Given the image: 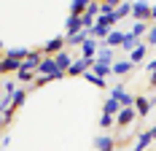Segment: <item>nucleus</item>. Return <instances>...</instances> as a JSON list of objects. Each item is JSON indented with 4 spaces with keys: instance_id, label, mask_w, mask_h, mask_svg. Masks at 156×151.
Segmentation results:
<instances>
[{
    "instance_id": "25",
    "label": "nucleus",
    "mask_w": 156,
    "mask_h": 151,
    "mask_svg": "<svg viewBox=\"0 0 156 151\" xmlns=\"http://www.w3.org/2000/svg\"><path fill=\"white\" fill-rule=\"evenodd\" d=\"M24 100H27V92H24V89H16V94L11 97V105H14V111H19V108L24 105Z\"/></svg>"
},
{
    "instance_id": "21",
    "label": "nucleus",
    "mask_w": 156,
    "mask_h": 151,
    "mask_svg": "<svg viewBox=\"0 0 156 151\" xmlns=\"http://www.w3.org/2000/svg\"><path fill=\"white\" fill-rule=\"evenodd\" d=\"M89 38H92L89 30H83V32H76V35H67V43H70V46H83Z\"/></svg>"
},
{
    "instance_id": "13",
    "label": "nucleus",
    "mask_w": 156,
    "mask_h": 151,
    "mask_svg": "<svg viewBox=\"0 0 156 151\" xmlns=\"http://www.w3.org/2000/svg\"><path fill=\"white\" fill-rule=\"evenodd\" d=\"M132 68H135V62L129 60H119V62H113V76H126V73H132Z\"/></svg>"
},
{
    "instance_id": "33",
    "label": "nucleus",
    "mask_w": 156,
    "mask_h": 151,
    "mask_svg": "<svg viewBox=\"0 0 156 151\" xmlns=\"http://www.w3.org/2000/svg\"><path fill=\"white\" fill-rule=\"evenodd\" d=\"M151 22H156V6L151 8Z\"/></svg>"
},
{
    "instance_id": "1",
    "label": "nucleus",
    "mask_w": 156,
    "mask_h": 151,
    "mask_svg": "<svg viewBox=\"0 0 156 151\" xmlns=\"http://www.w3.org/2000/svg\"><path fill=\"white\" fill-rule=\"evenodd\" d=\"M38 76H51V78L57 81V78H62V76H67V73H62V70H59V65H57V60H54V57H43L41 68H38Z\"/></svg>"
},
{
    "instance_id": "7",
    "label": "nucleus",
    "mask_w": 156,
    "mask_h": 151,
    "mask_svg": "<svg viewBox=\"0 0 156 151\" xmlns=\"http://www.w3.org/2000/svg\"><path fill=\"white\" fill-rule=\"evenodd\" d=\"M135 119H137V111H135V108H121L119 116H116V124H119V127H126V124H132Z\"/></svg>"
},
{
    "instance_id": "23",
    "label": "nucleus",
    "mask_w": 156,
    "mask_h": 151,
    "mask_svg": "<svg viewBox=\"0 0 156 151\" xmlns=\"http://www.w3.org/2000/svg\"><path fill=\"white\" fill-rule=\"evenodd\" d=\"M92 70L100 76V78H108V76H113V65H102V62H94V68H92Z\"/></svg>"
},
{
    "instance_id": "10",
    "label": "nucleus",
    "mask_w": 156,
    "mask_h": 151,
    "mask_svg": "<svg viewBox=\"0 0 156 151\" xmlns=\"http://www.w3.org/2000/svg\"><path fill=\"white\" fill-rule=\"evenodd\" d=\"M156 105V100H148V97H135V111L137 116H148V111Z\"/></svg>"
},
{
    "instance_id": "28",
    "label": "nucleus",
    "mask_w": 156,
    "mask_h": 151,
    "mask_svg": "<svg viewBox=\"0 0 156 151\" xmlns=\"http://www.w3.org/2000/svg\"><path fill=\"white\" fill-rule=\"evenodd\" d=\"M113 124H116V116H110V113H102V116H100V127H102V130H108Z\"/></svg>"
},
{
    "instance_id": "2",
    "label": "nucleus",
    "mask_w": 156,
    "mask_h": 151,
    "mask_svg": "<svg viewBox=\"0 0 156 151\" xmlns=\"http://www.w3.org/2000/svg\"><path fill=\"white\" fill-rule=\"evenodd\" d=\"M65 46H67V35H54L51 41H48L46 46H43V54H48V57H57L59 51H65Z\"/></svg>"
},
{
    "instance_id": "26",
    "label": "nucleus",
    "mask_w": 156,
    "mask_h": 151,
    "mask_svg": "<svg viewBox=\"0 0 156 151\" xmlns=\"http://www.w3.org/2000/svg\"><path fill=\"white\" fill-rule=\"evenodd\" d=\"M148 30H151V27H148V22H135V24H132V35H137V38H143Z\"/></svg>"
},
{
    "instance_id": "30",
    "label": "nucleus",
    "mask_w": 156,
    "mask_h": 151,
    "mask_svg": "<svg viewBox=\"0 0 156 151\" xmlns=\"http://www.w3.org/2000/svg\"><path fill=\"white\" fill-rule=\"evenodd\" d=\"M102 3H105V6H110V8H119L124 0H102Z\"/></svg>"
},
{
    "instance_id": "3",
    "label": "nucleus",
    "mask_w": 156,
    "mask_h": 151,
    "mask_svg": "<svg viewBox=\"0 0 156 151\" xmlns=\"http://www.w3.org/2000/svg\"><path fill=\"white\" fill-rule=\"evenodd\" d=\"M110 97H116V100L121 103V108H135V97L124 89V84H116V87L110 89Z\"/></svg>"
},
{
    "instance_id": "22",
    "label": "nucleus",
    "mask_w": 156,
    "mask_h": 151,
    "mask_svg": "<svg viewBox=\"0 0 156 151\" xmlns=\"http://www.w3.org/2000/svg\"><path fill=\"white\" fill-rule=\"evenodd\" d=\"M145 54H148V43H140L137 49H135V51H132V54H129V60L137 65V62H143V60H145Z\"/></svg>"
},
{
    "instance_id": "4",
    "label": "nucleus",
    "mask_w": 156,
    "mask_h": 151,
    "mask_svg": "<svg viewBox=\"0 0 156 151\" xmlns=\"http://www.w3.org/2000/svg\"><path fill=\"white\" fill-rule=\"evenodd\" d=\"M151 8L148 0H135V11H132V19L135 22H151Z\"/></svg>"
},
{
    "instance_id": "12",
    "label": "nucleus",
    "mask_w": 156,
    "mask_h": 151,
    "mask_svg": "<svg viewBox=\"0 0 156 151\" xmlns=\"http://www.w3.org/2000/svg\"><path fill=\"white\" fill-rule=\"evenodd\" d=\"M92 0H70V16H83L89 11Z\"/></svg>"
},
{
    "instance_id": "20",
    "label": "nucleus",
    "mask_w": 156,
    "mask_h": 151,
    "mask_svg": "<svg viewBox=\"0 0 156 151\" xmlns=\"http://www.w3.org/2000/svg\"><path fill=\"white\" fill-rule=\"evenodd\" d=\"M119 111H121V103H119L116 97H108V100H105V105H102V113H110V116H119Z\"/></svg>"
},
{
    "instance_id": "19",
    "label": "nucleus",
    "mask_w": 156,
    "mask_h": 151,
    "mask_svg": "<svg viewBox=\"0 0 156 151\" xmlns=\"http://www.w3.org/2000/svg\"><path fill=\"white\" fill-rule=\"evenodd\" d=\"M132 11H135V3H132V0H124V3L116 8V19H126V16H132Z\"/></svg>"
},
{
    "instance_id": "14",
    "label": "nucleus",
    "mask_w": 156,
    "mask_h": 151,
    "mask_svg": "<svg viewBox=\"0 0 156 151\" xmlns=\"http://www.w3.org/2000/svg\"><path fill=\"white\" fill-rule=\"evenodd\" d=\"M19 68H22V62H19V60L3 54V62H0V70H3V73H19Z\"/></svg>"
},
{
    "instance_id": "27",
    "label": "nucleus",
    "mask_w": 156,
    "mask_h": 151,
    "mask_svg": "<svg viewBox=\"0 0 156 151\" xmlns=\"http://www.w3.org/2000/svg\"><path fill=\"white\" fill-rule=\"evenodd\" d=\"M16 94V81H3V97H14Z\"/></svg>"
},
{
    "instance_id": "18",
    "label": "nucleus",
    "mask_w": 156,
    "mask_h": 151,
    "mask_svg": "<svg viewBox=\"0 0 156 151\" xmlns=\"http://www.w3.org/2000/svg\"><path fill=\"white\" fill-rule=\"evenodd\" d=\"M30 51L32 49H24V46H19V49H5V57H14V60L24 62L27 57H30Z\"/></svg>"
},
{
    "instance_id": "11",
    "label": "nucleus",
    "mask_w": 156,
    "mask_h": 151,
    "mask_svg": "<svg viewBox=\"0 0 156 151\" xmlns=\"http://www.w3.org/2000/svg\"><path fill=\"white\" fill-rule=\"evenodd\" d=\"M94 149H97V151H116V138L100 135L97 140H94Z\"/></svg>"
},
{
    "instance_id": "24",
    "label": "nucleus",
    "mask_w": 156,
    "mask_h": 151,
    "mask_svg": "<svg viewBox=\"0 0 156 151\" xmlns=\"http://www.w3.org/2000/svg\"><path fill=\"white\" fill-rule=\"evenodd\" d=\"M83 78H86L89 84H94V87H100V89H105V78H100V76L94 73V70H86V73H83Z\"/></svg>"
},
{
    "instance_id": "15",
    "label": "nucleus",
    "mask_w": 156,
    "mask_h": 151,
    "mask_svg": "<svg viewBox=\"0 0 156 151\" xmlns=\"http://www.w3.org/2000/svg\"><path fill=\"white\" fill-rule=\"evenodd\" d=\"M140 43H143V41L137 38V35H132V32H126V38H124V46H121V49H124V54H132V51H135V49H137Z\"/></svg>"
},
{
    "instance_id": "31",
    "label": "nucleus",
    "mask_w": 156,
    "mask_h": 151,
    "mask_svg": "<svg viewBox=\"0 0 156 151\" xmlns=\"http://www.w3.org/2000/svg\"><path fill=\"white\" fill-rule=\"evenodd\" d=\"M145 70H148V73H156V57L148 62V65H145Z\"/></svg>"
},
{
    "instance_id": "9",
    "label": "nucleus",
    "mask_w": 156,
    "mask_h": 151,
    "mask_svg": "<svg viewBox=\"0 0 156 151\" xmlns=\"http://www.w3.org/2000/svg\"><path fill=\"white\" fill-rule=\"evenodd\" d=\"M94 62H102V65H113V49L105 46V41H100V51H97V60Z\"/></svg>"
},
{
    "instance_id": "5",
    "label": "nucleus",
    "mask_w": 156,
    "mask_h": 151,
    "mask_svg": "<svg viewBox=\"0 0 156 151\" xmlns=\"http://www.w3.org/2000/svg\"><path fill=\"white\" fill-rule=\"evenodd\" d=\"M86 27H83V16H70L67 14V19H65V35H76V32H83Z\"/></svg>"
},
{
    "instance_id": "32",
    "label": "nucleus",
    "mask_w": 156,
    "mask_h": 151,
    "mask_svg": "<svg viewBox=\"0 0 156 151\" xmlns=\"http://www.w3.org/2000/svg\"><path fill=\"white\" fill-rule=\"evenodd\" d=\"M148 84H151V87H156V73H151V76H148Z\"/></svg>"
},
{
    "instance_id": "8",
    "label": "nucleus",
    "mask_w": 156,
    "mask_h": 151,
    "mask_svg": "<svg viewBox=\"0 0 156 151\" xmlns=\"http://www.w3.org/2000/svg\"><path fill=\"white\" fill-rule=\"evenodd\" d=\"M81 57H86V60H97V51H100V41H94V38H89L86 43L81 46Z\"/></svg>"
},
{
    "instance_id": "17",
    "label": "nucleus",
    "mask_w": 156,
    "mask_h": 151,
    "mask_svg": "<svg viewBox=\"0 0 156 151\" xmlns=\"http://www.w3.org/2000/svg\"><path fill=\"white\" fill-rule=\"evenodd\" d=\"M124 38H126V32H121V30H113V32L108 35L105 46H110V49H116V46H124Z\"/></svg>"
},
{
    "instance_id": "16",
    "label": "nucleus",
    "mask_w": 156,
    "mask_h": 151,
    "mask_svg": "<svg viewBox=\"0 0 156 151\" xmlns=\"http://www.w3.org/2000/svg\"><path fill=\"white\" fill-rule=\"evenodd\" d=\"M54 60H57V65H59V70H62V73H67V70H70V65L76 62L73 57H70V54H67V51H59Z\"/></svg>"
},
{
    "instance_id": "6",
    "label": "nucleus",
    "mask_w": 156,
    "mask_h": 151,
    "mask_svg": "<svg viewBox=\"0 0 156 151\" xmlns=\"http://www.w3.org/2000/svg\"><path fill=\"white\" fill-rule=\"evenodd\" d=\"M92 68H94V60H86V57H81V60H76L73 65H70L67 76H83L86 70H92Z\"/></svg>"
},
{
    "instance_id": "29",
    "label": "nucleus",
    "mask_w": 156,
    "mask_h": 151,
    "mask_svg": "<svg viewBox=\"0 0 156 151\" xmlns=\"http://www.w3.org/2000/svg\"><path fill=\"white\" fill-rule=\"evenodd\" d=\"M148 46H156V22L151 24V30H148Z\"/></svg>"
}]
</instances>
